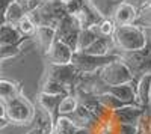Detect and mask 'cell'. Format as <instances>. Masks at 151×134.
I'll list each match as a JSON object with an SVG mask.
<instances>
[{"mask_svg":"<svg viewBox=\"0 0 151 134\" xmlns=\"http://www.w3.org/2000/svg\"><path fill=\"white\" fill-rule=\"evenodd\" d=\"M112 39L115 42L116 53H133L139 51L145 47L147 38L144 27L130 24V26H116L112 35Z\"/></svg>","mask_w":151,"mask_h":134,"instance_id":"obj_1","label":"cell"},{"mask_svg":"<svg viewBox=\"0 0 151 134\" xmlns=\"http://www.w3.org/2000/svg\"><path fill=\"white\" fill-rule=\"evenodd\" d=\"M5 118L9 122L15 124H29L35 118L33 105L24 98L21 93L5 103Z\"/></svg>","mask_w":151,"mask_h":134,"instance_id":"obj_2","label":"cell"},{"mask_svg":"<svg viewBox=\"0 0 151 134\" xmlns=\"http://www.w3.org/2000/svg\"><path fill=\"white\" fill-rule=\"evenodd\" d=\"M119 59L121 57L118 53H112V54H106V56H91V54L76 51L71 63L76 66V69L80 74H92V72H98L106 65L115 62V60H119Z\"/></svg>","mask_w":151,"mask_h":134,"instance_id":"obj_3","label":"cell"},{"mask_svg":"<svg viewBox=\"0 0 151 134\" xmlns=\"http://www.w3.org/2000/svg\"><path fill=\"white\" fill-rule=\"evenodd\" d=\"M100 78L106 84L107 88L112 86H121V84H127V83H133L134 77L132 74L130 68L125 65L122 60H115L109 65H106L103 69L98 71Z\"/></svg>","mask_w":151,"mask_h":134,"instance_id":"obj_4","label":"cell"},{"mask_svg":"<svg viewBox=\"0 0 151 134\" xmlns=\"http://www.w3.org/2000/svg\"><path fill=\"white\" fill-rule=\"evenodd\" d=\"M55 30H56V38L60 39L62 42H65L76 53L79 32L82 30L80 23H79L77 18H76V15H65L58 23V26H56Z\"/></svg>","mask_w":151,"mask_h":134,"instance_id":"obj_5","label":"cell"},{"mask_svg":"<svg viewBox=\"0 0 151 134\" xmlns=\"http://www.w3.org/2000/svg\"><path fill=\"white\" fill-rule=\"evenodd\" d=\"M80 72L76 69V66L73 63L68 65H50L48 68V74L47 78H52L58 83H60L62 86H65L70 93L73 95V89H74V84L79 78Z\"/></svg>","mask_w":151,"mask_h":134,"instance_id":"obj_6","label":"cell"},{"mask_svg":"<svg viewBox=\"0 0 151 134\" xmlns=\"http://www.w3.org/2000/svg\"><path fill=\"white\" fill-rule=\"evenodd\" d=\"M44 54H45V59L48 60L50 65H68L73 60L74 50H71V48L65 42H62L60 39L55 38L53 44L50 45V48Z\"/></svg>","mask_w":151,"mask_h":134,"instance_id":"obj_7","label":"cell"},{"mask_svg":"<svg viewBox=\"0 0 151 134\" xmlns=\"http://www.w3.org/2000/svg\"><path fill=\"white\" fill-rule=\"evenodd\" d=\"M74 15H76V18L79 20L82 29L97 27L98 24L106 18L101 12L95 8V5L91 2V0H85V3L80 8V11L77 12V14H74Z\"/></svg>","mask_w":151,"mask_h":134,"instance_id":"obj_8","label":"cell"},{"mask_svg":"<svg viewBox=\"0 0 151 134\" xmlns=\"http://www.w3.org/2000/svg\"><path fill=\"white\" fill-rule=\"evenodd\" d=\"M147 108L137 107V105H124L118 110L112 112V124L113 125H119V124H134L137 125L145 113Z\"/></svg>","mask_w":151,"mask_h":134,"instance_id":"obj_9","label":"cell"},{"mask_svg":"<svg viewBox=\"0 0 151 134\" xmlns=\"http://www.w3.org/2000/svg\"><path fill=\"white\" fill-rule=\"evenodd\" d=\"M137 14H139V11L134 6L119 2L112 14V21L115 23V26H130V24H134Z\"/></svg>","mask_w":151,"mask_h":134,"instance_id":"obj_10","label":"cell"},{"mask_svg":"<svg viewBox=\"0 0 151 134\" xmlns=\"http://www.w3.org/2000/svg\"><path fill=\"white\" fill-rule=\"evenodd\" d=\"M134 89H136L137 107L148 108L150 103H151V72L141 76L139 78L136 80Z\"/></svg>","mask_w":151,"mask_h":134,"instance_id":"obj_11","label":"cell"},{"mask_svg":"<svg viewBox=\"0 0 151 134\" xmlns=\"http://www.w3.org/2000/svg\"><path fill=\"white\" fill-rule=\"evenodd\" d=\"M67 118H70L73 120V124L77 127V128H88V130H94L98 124H100V120L89 112V110H86V108L83 105H77V108L71 113L68 115Z\"/></svg>","mask_w":151,"mask_h":134,"instance_id":"obj_12","label":"cell"},{"mask_svg":"<svg viewBox=\"0 0 151 134\" xmlns=\"http://www.w3.org/2000/svg\"><path fill=\"white\" fill-rule=\"evenodd\" d=\"M82 53L91 54V56H106V54L116 53V48H115V42H113L112 36H98Z\"/></svg>","mask_w":151,"mask_h":134,"instance_id":"obj_13","label":"cell"},{"mask_svg":"<svg viewBox=\"0 0 151 134\" xmlns=\"http://www.w3.org/2000/svg\"><path fill=\"white\" fill-rule=\"evenodd\" d=\"M60 100H62V95H47V93H42V92H40V95H38V104L41 105L42 112L48 115V118H50L53 125L59 118L58 107H59Z\"/></svg>","mask_w":151,"mask_h":134,"instance_id":"obj_14","label":"cell"},{"mask_svg":"<svg viewBox=\"0 0 151 134\" xmlns=\"http://www.w3.org/2000/svg\"><path fill=\"white\" fill-rule=\"evenodd\" d=\"M134 84H136V80L133 83L121 84V86H112V88L107 89V92H110L112 95H115L124 105H137Z\"/></svg>","mask_w":151,"mask_h":134,"instance_id":"obj_15","label":"cell"},{"mask_svg":"<svg viewBox=\"0 0 151 134\" xmlns=\"http://www.w3.org/2000/svg\"><path fill=\"white\" fill-rule=\"evenodd\" d=\"M27 39H30V38L21 36L15 26H11L8 23H5L3 26H0V47L2 45H11V44H18V42L27 41Z\"/></svg>","mask_w":151,"mask_h":134,"instance_id":"obj_16","label":"cell"},{"mask_svg":"<svg viewBox=\"0 0 151 134\" xmlns=\"http://www.w3.org/2000/svg\"><path fill=\"white\" fill-rule=\"evenodd\" d=\"M35 38L40 44V47L44 50V53L50 48V45L53 44L55 38H56V30L52 29V27H47V26H41L36 29V33H35Z\"/></svg>","mask_w":151,"mask_h":134,"instance_id":"obj_17","label":"cell"},{"mask_svg":"<svg viewBox=\"0 0 151 134\" xmlns=\"http://www.w3.org/2000/svg\"><path fill=\"white\" fill-rule=\"evenodd\" d=\"M27 12L26 9H24L23 3L20 2V0H17V2H14L5 12V20L8 24H11V26H17V24L20 23V20L26 15Z\"/></svg>","mask_w":151,"mask_h":134,"instance_id":"obj_18","label":"cell"},{"mask_svg":"<svg viewBox=\"0 0 151 134\" xmlns=\"http://www.w3.org/2000/svg\"><path fill=\"white\" fill-rule=\"evenodd\" d=\"M98 38V33L95 30V27H88V29H82L79 32V38H77V48L76 51L82 53L83 50H86L95 39Z\"/></svg>","mask_w":151,"mask_h":134,"instance_id":"obj_19","label":"cell"},{"mask_svg":"<svg viewBox=\"0 0 151 134\" xmlns=\"http://www.w3.org/2000/svg\"><path fill=\"white\" fill-rule=\"evenodd\" d=\"M20 93V88L18 84L12 83L9 80H0V101H9L11 98H14Z\"/></svg>","mask_w":151,"mask_h":134,"instance_id":"obj_20","label":"cell"},{"mask_svg":"<svg viewBox=\"0 0 151 134\" xmlns=\"http://www.w3.org/2000/svg\"><path fill=\"white\" fill-rule=\"evenodd\" d=\"M77 105H79V101L74 95H71V93L65 95V96H62V100L59 103L58 113H59V116H68L77 108Z\"/></svg>","mask_w":151,"mask_h":134,"instance_id":"obj_21","label":"cell"},{"mask_svg":"<svg viewBox=\"0 0 151 134\" xmlns=\"http://www.w3.org/2000/svg\"><path fill=\"white\" fill-rule=\"evenodd\" d=\"M76 131H77V127L67 116H59L53 125V134H74Z\"/></svg>","mask_w":151,"mask_h":134,"instance_id":"obj_22","label":"cell"},{"mask_svg":"<svg viewBox=\"0 0 151 134\" xmlns=\"http://www.w3.org/2000/svg\"><path fill=\"white\" fill-rule=\"evenodd\" d=\"M97 98H98L100 104H101L106 110H109V112H115V110H118V108L124 107V104L116 98L115 95H112L110 92H104L101 95H97Z\"/></svg>","mask_w":151,"mask_h":134,"instance_id":"obj_23","label":"cell"},{"mask_svg":"<svg viewBox=\"0 0 151 134\" xmlns=\"http://www.w3.org/2000/svg\"><path fill=\"white\" fill-rule=\"evenodd\" d=\"M41 92L42 93H47V95H70V91L65 88V86H62L60 83L52 80V78H47L45 83L42 84V88H41Z\"/></svg>","mask_w":151,"mask_h":134,"instance_id":"obj_24","label":"cell"},{"mask_svg":"<svg viewBox=\"0 0 151 134\" xmlns=\"http://www.w3.org/2000/svg\"><path fill=\"white\" fill-rule=\"evenodd\" d=\"M17 29H18V32H20V35L21 36H26V38H32V36H35V33H36V26H35V23L29 18V15L26 14L21 20H20V23L15 26Z\"/></svg>","mask_w":151,"mask_h":134,"instance_id":"obj_25","label":"cell"},{"mask_svg":"<svg viewBox=\"0 0 151 134\" xmlns=\"http://www.w3.org/2000/svg\"><path fill=\"white\" fill-rule=\"evenodd\" d=\"M26 42H18V44H11V45H2L0 47V60H5V59H11V57H15L20 54L21 51V45Z\"/></svg>","mask_w":151,"mask_h":134,"instance_id":"obj_26","label":"cell"},{"mask_svg":"<svg viewBox=\"0 0 151 134\" xmlns=\"http://www.w3.org/2000/svg\"><path fill=\"white\" fill-rule=\"evenodd\" d=\"M115 23H113L110 18H104L101 23L98 24V26L95 27L98 36H112L113 32H115Z\"/></svg>","mask_w":151,"mask_h":134,"instance_id":"obj_27","label":"cell"},{"mask_svg":"<svg viewBox=\"0 0 151 134\" xmlns=\"http://www.w3.org/2000/svg\"><path fill=\"white\" fill-rule=\"evenodd\" d=\"M136 26H141V27H145V26H151V6L139 11L137 14V18L134 21Z\"/></svg>","mask_w":151,"mask_h":134,"instance_id":"obj_28","label":"cell"},{"mask_svg":"<svg viewBox=\"0 0 151 134\" xmlns=\"http://www.w3.org/2000/svg\"><path fill=\"white\" fill-rule=\"evenodd\" d=\"M116 134H141V130L134 124H119L115 125Z\"/></svg>","mask_w":151,"mask_h":134,"instance_id":"obj_29","label":"cell"},{"mask_svg":"<svg viewBox=\"0 0 151 134\" xmlns=\"http://www.w3.org/2000/svg\"><path fill=\"white\" fill-rule=\"evenodd\" d=\"M121 2L134 6L137 11H142L144 8H147V0H121Z\"/></svg>","mask_w":151,"mask_h":134,"instance_id":"obj_30","label":"cell"},{"mask_svg":"<svg viewBox=\"0 0 151 134\" xmlns=\"http://www.w3.org/2000/svg\"><path fill=\"white\" fill-rule=\"evenodd\" d=\"M14 2H17V0H0V12H6V9L14 3Z\"/></svg>","mask_w":151,"mask_h":134,"instance_id":"obj_31","label":"cell"},{"mask_svg":"<svg viewBox=\"0 0 151 134\" xmlns=\"http://www.w3.org/2000/svg\"><path fill=\"white\" fill-rule=\"evenodd\" d=\"M74 134H92V131L88 130V128H77V131H76Z\"/></svg>","mask_w":151,"mask_h":134,"instance_id":"obj_32","label":"cell"},{"mask_svg":"<svg viewBox=\"0 0 151 134\" xmlns=\"http://www.w3.org/2000/svg\"><path fill=\"white\" fill-rule=\"evenodd\" d=\"M8 124H9V120L6 118H0V130H3L5 127H8Z\"/></svg>","mask_w":151,"mask_h":134,"instance_id":"obj_33","label":"cell"},{"mask_svg":"<svg viewBox=\"0 0 151 134\" xmlns=\"http://www.w3.org/2000/svg\"><path fill=\"white\" fill-rule=\"evenodd\" d=\"M0 118H5V103L0 101Z\"/></svg>","mask_w":151,"mask_h":134,"instance_id":"obj_34","label":"cell"},{"mask_svg":"<svg viewBox=\"0 0 151 134\" xmlns=\"http://www.w3.org/2000/svg\"><path fill=\"white\" fill-rule=\"evenodd\" d=\"M5 23H6V20H5V14H3V12H0V26H3Z\"/></svg>","mask_w":151,"mask_h":134,"instance_id":"obj_35","label":"cell"},{"mask_svg":"<svg viewBox=\"0 0 151 134\" xmlns=\"http://www.w3.org/2000/svg\"><path fill=\"white\" fill-rule=\"evenodd\" d=\"M20 2H29V0H20Z\"/></svg>","mask_w":151,"mask_h":134,"instance_id":"obj_36","label":"cell"},{"mask_svg":"<svg viewBox=\"0 0 151 134\" xmlns=\"http://www.w3.org/2000/svg\"><path fill=\"white\" fill-rule=\"evenodd\" d=\"M62 2H67V0H62Z\"/></svg>","mask_w":151,"mask_h":134,"instance_id":"obj_37","label":"cell"}]
</instances>
